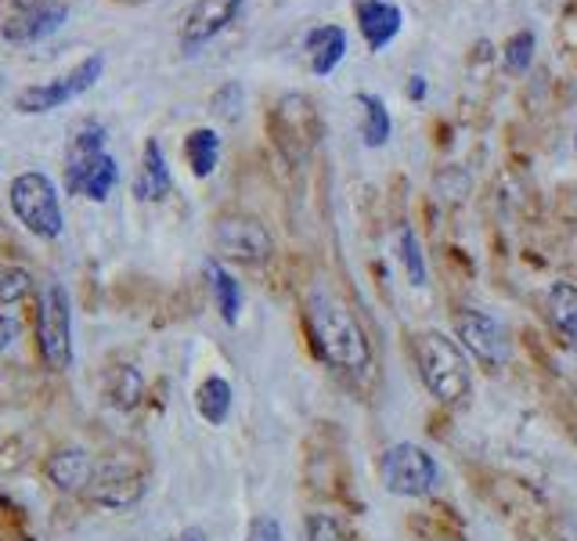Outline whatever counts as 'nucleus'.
Listing matches in <instances>:
<instances>
[{
    "label": "nucleus",
    "instance_id": "nucleus-1",
    "mask_svg": "<svg viewBox=\"0 0 577 541\" xmlns=\"http://www.w3.org/2000/svg\"><path fill=\"white\" fill-rule=\"evenodd\" d=\"M308 325L314 347L339 372H364L372 364V344L361 322L333 289L314 286L308 297Z\"/></svg>",
    "mask_w": 577,
    "mask_h": 541
},
{
    "label": "nucleus",
    "instance_id": "nucleus-2",
    "mask_svg": "<svg viewBox=\"0 0 577 541\" xmlns=\"http://www.w3.org/2000/svg\"><path fill=\"white\" fill-rule=\"evenodd\" d=\"M416 364L422 386L441 405H462L473 394V364H469L466 347L441 328L416 336Z\"/></svg>",
    "mask_w": 577,
    "mask_h": 541
},
{
    "label": "nucleus",
    "instance_id": "nucleus-3",
    "mask_svg": "<svg viewBox=\"0 0 577 541\" xmlns=\"http://www.w3.org/2000/svg\"><path fill=\"white\" fill-rule=\"evenodd\" d=\"M267 131H271V141H275V148L281 152V159L300 167V163H308L311 152L317 148V141L325 134V123L311 94L289 91V94H281L275 101V109H271Z\"/></svg>",
    "mask_w": 577,
    "mask_h": 541
},
{
    "label": "nucleus",
    "instance_id": "nucleus-4",
    "mask_svg": "<svg viewBox=\"0 0 577 541\" xmlns=\"http://www.w3.org/2000/svg\"><path fill=\"white\" fill-rule=\"evenodd\" d=\"M8 203H11V214L19 217V225L29 235H37V239H44V242H51L62 235V228H65L62 203H58V188L47 173H40V170L19 173L8 188Z\"/></svg>",
    "mask_w": 577,
    "mask_h": 541
},
{
    "label": "nucleus",
    "instance_id": "nucleus-5",
    "mask_svg": "<svg viewBox=\"0 0 577 541\" xmlns=\"http://www.w3.org/2000/svg\"><path fill=\"white\" fill-rule=\"evenodd\" d=\"M383 488L397 498H430L441 488V466L422 444L397 441L380 458Z\"/></svg>",
    "mask_w": 577,
    "mask_h": 541
},
{
    "label": "nucleus",
    "instance_id": "nucleus-6",
    "mask_svg": "<svg viewBox=\"0 0 577 541\" xmlns=\"http://www.w3.org/2000/svg\"><path fill=\"white\" fill-rule=\"evenodd\" d=\"M37 350L51 372H65L73 364V300L58 281L44 289L37 303Z\"/></svg>",
    "mask_w": 577,
    "mask_h": 541
},
{
    "label": "nucleus",
    "instance_id": "nucleus-7",
    "mask_svg": "<svg viewBox=\"0 0 577 541\" xmlns=\"http://www.w3.org/2000/svg\"><path fill=\"white\" fill-rule=\"evenodd\" d=\"M101 73H105V58L91 55V58H84V62H76L69 73L47 80V84H33L26 91H19L15 94V109L26 112V116L29 112L33 116L51 112V109H58V105L73 101V98H80V94H87L101 80Z\"/></svg>",
    "mask_w": 577,
    "mask_h": 541
},
{
    "label": "nucleus",
    "instance_id": "nucleus-8",
    "mask_svg": "<svg viewBox=\"0 0 577 541\" xmlns=\"http://www.w3.org/2000/svg\"><path fill=\"white\" fill-rule=\"evenodd\" d=\"M214 245L220 256L239 264H267L271 253H275V239L264 228V220L245 217V214H231L220 217L214 228Z\"/></svg>",
    "mask_w": 577,
    "mask_h": 541
},
{
    "label": "nucleus",
    "instance_id": "nucleus-9",
    "mask_svg": "<svg viewBox=\"0 0 577 541\" xmlns=\"http://www.w3.org/2000/svg\"><path fill=\"white\" fill-rule=\"evenodd\" d=\"M455 339L466 347V354H473L480 364H498L509 361V339H505V328L494 322L484 311H455Z\"/></svg>",
    "mask_w": 577,
    "mask_h": 541
},
{
    "label": "nucleus",
    "instance_id": "nucleus-10",
    "mask_svg": "<svg viewBox=\"0 0 577 541\" xmlns=\"http://www.w3.org/2000/svg\"><path fill=\"white\" fill-rule=\"evenodd\" d=\"M145 473L134 466H101V469H94V477H91V484L84 488V498L91 505H98V509H112V513H120V509H134V505L145 498Z\"/></svg>",
    "mask_w": 577,
    "mask_h": 541
},
{
    "label": "nucleus",
    "instance_id": "nucleus-11",
    "mask_svg": "<svg viewBox=\"0 0 577 541\" xmlns=\"http://www.w3.org/2000/svg\"><path fill=\"white\" fill-rule=\"evenodd\" d=\"M245 0H195L188 8V15L181 22V47L188 55H195L199 47H206L214 37H220L231 26L235 15L242 11Z\"/></svg>",
    "mask_w": 577,
    "mask_h": 541
},
{
    "label": "nucleus",
    "instance_id": "nucleus-12",
    "mask_svg": "<svg viewBox=\"0 0 577 541\" xmlns=\"http://www.w3.org/2000/svg\"><path fill=\"white\" fill-rule=\"evenodd\" d=\"M354 19L369 51H383L400 33V22H405L400 8L390 4V0H354Z\"/></svg>",
    "mask_w": 577,
    "mask_h": 541
},
{
    "label": "nucleus",
    "instance_id": "nucleus-13",
    "mask_svg": "<svg viewBox=\"0 0 577 541\" xmlns=\"http://www.w3.org/2000/svg\"><path fill=\"white\" fill-rule=\"evenodd\" d=\"M105 137H109V131H105V123H98V120L80 123L73 137H69V156H65V188L69 192L76 188L80 173H84L105 152Z\"/></svg>",
    "mask_w": 577,
    "mask_h": 541
},
{
    "label": "nucleus",
    "instance_id": "nucleus-14",
    "mask_svg": "<svg viewBox=\"0 0 577 541\" xmlns=\"http://www.w3.org/2000/svg\"><path fill=\"white\" fill-rule=\"evenodd\" d=\"M44 477L47 484L58 488V491H84L94 477V466H91V455L84 448H58L51 458L44 462Z\"/></svg>",
    "mask_w": 577,
    "mask_h": 541
},
{
    "label": "nucleus",
    "instance_id": "nucleus-15",
    "mask_svg": "<svg viewBox=\"0 0 577 541\" xmlns=\"http://www.w3.org/2000/svg\"><path fill=\"white\" fill-rule=\"evenodd\" d=\"M173 192V178L167 167V156H163V145L156 137L145 141V156H141V173L134 184V195L145 199V203H163Z\"/></svg>",
    "mask_w": 577,
    "mask_h": 541
},
{
    "label": "nucleus",
    "instance_id": "nucleus-16",
    "mask_svg": "<svg viewBox=\"0 0 577 541\" xmlns=\"http://www.w3.org/2000/svg\"><path fill=\"white\" fill-rule=\"evenodd\" d=\"M65 15H69L65 4L26 11V15H15V19L4 22V37L11 44H33V40H40V37H51V33L65 22Z\"/></svg>",
    "mask_w": 577,
    "mask_h": 541
},
{
    "label": "nucleus",
    "instance_id": "nucleus-17",
    "mask_svg": "<svg viewBox=\"0 0 577 541\" xmlns=\"http://www.w3.org/2000/svg\"><path fill=\"white\" fill-rule=\"evenodd\" d=\"M303 47H308V58H311V73L328 76L347 55V33L339 26H317L308 33Z\"/></svg>",
    "mask_w": 577,
    "mask_h": 541
},
{
    "label": "nucleus",
    "instance_id": "nucleus-18",
    "mask_svg": "<svg viewBox=\"0 0 577 541\" xmlns=\"http://www.w3.org/2000/svg\"><path fill=\"white\" fill-rule=\"evenodd\" d=\"M203 275L209 281V292H214V303H217V311L224 317V325H239V314H242V286H239V278H235L220 261H206Z\"/></svg>",
    "mask_w": 577,
    "mask_h": 541
},
{
    "label": "nucleus",
    "instance_id": "nucleus-19",
    "mask_svg": "<svg viewBox=\"0 0 577 541\" xmlns=\"http://www.w3.org/2000/svg\"><path fill=\"white\" fill-rule=\"evenodd\" d=\"M105 401L116 411H134L145 401V380H141L134 364H112L105 372Z\"/></svg>",
    "mask_w": 577,
    "mask_h": 541
},
{
    "label": "nucleus",
    "instance_id": "nucleus-20",
    "mask_svg": "<svg viewBox=\"0 0 577 541\" xmlns=\"http://www.w3.org/2000/svg\"><path fill=\"white\" fill-rule=\"evenodd\" d=\"M549 317L556 333L567 339V347L577 354V286L574 281H556L549 289Z\"/></svg>",
    "mask_w": 577,
    "mask_h": 541
},
{
    "label": "nucleus",
    "instance_id": "nucleus-21",
    "mask_svg": "<svg viewBox=\"0 0 577 541\" xmlns=\"http://www.w3.org/2000/svg\"><path fill=\"white\" fill-rule=\"evenodd\" d=\"M231 405H235V390L224 375H209V380H203V386L195 390V408L209 426H224L231 416Z\"/></svg>",
    "mask_w": 577,
    "mask_h": 541
},
{
    "label": "nucleus",
    "instance_id": "nucleus-22",
    "mask_svg": "<svg viewBox=\"0 0 577 541\" xmlns=\"http://www.w3.org/2000/svg\"><path fill=\"white\" fill-rule=\"evenodd\" d=\"M116 181H120V163H116V156H109V152H101V156L80 173L73 195H87L91 203H105V199L112 195Z\"/></svg>",
    "mask_w": 577,
    "mask_h": 541
},
{
    "label": "nucleus",
    "instance_id": "nucleus-23",
    "mask_svg": "<svg viewBox=\"0 0 577 541\" xmlns=\"http://www.w3.org/2000/svg\"><path fill=\"white\" fill-rule=\"evenodd\" d=\"M184 159L195 178H209L220 163V134L209 131V127H195V131L184 137Z\"/></svg>",
    "mask_w": 577,
    "mask_h": 541
},
{
    "label": "nucleus",
    "instance_id": "nucleus-24",
    "mask_svg": "<svg viewBox=\"0 0 577 541\" xmlns=\"http://www.w3.org/2000/svg\"><path fill=\"white\" fill-rule=\"evenodd\" d=\"M358 105L364 112V123H361V137L369 148H383L386 141H390L394 134V120H390V109H386V101L380 98V94H369L361 91L358 94Z\"/></svg>",
    "mask_w": 577,
    "mask_h": 541
},
{
    "label": "nucleus",
    "instance_id": "nucleus-25",
    "mask_svg": "<svg viewBox=\"0 0 577 541\" xmlns=\"http://www.w3.org/2000/svg\"><path fill=\"white\" fill-rule=\"evenodd\" d=\"M397 256H400V267H405L411 286L416 289L426 286L430 270H426V256H422V242H419L416 228H408V225L397 228Z\"/></svg>",
    "mask_w": 577,
    "mask_h": 541
},
{
    "label": "nucleus",
    "instance_id": "nucleus-26",
    "mask_svg": "<svg viewBox=\"0 0 577 541\" xmlns=\"http://www.w3.org/2000/svg\"><path fill=\"white\" fill-rule=\"evenodd\" d=\"M534 47H538V37H534L531 29L513 33V37L505 40V47H502L505 73H509V76H524L527 69H531V62H534Z\"/></svg>",
    "mask_w": 577,
    "mask_h": 541
},
{
    "label": "nucleus",
    "instance_id": "nucleus-27",
    "mask_svg": "<svg viewBox=\"0 0 577 541\" xmlns=\"http://www.w3.org/2000/svg\"><path fill=\"white\" fill-rule=\"evenodd\" d=\"M33 292V278L26 267L0 270V303H22Z\"/></svg>",
    "mask_w": 577,
    "mask_h": 541
},
{
    "label": "nucleus",
    "instance_id": "nucleus-28",
    "mask_svg": "<svg viewBox=\"0 0 577 541\" xmlns=\"http://www.w3.org/2000/svg\"><path fill=\"white\" fill-rule=\"evenodd\" d=\"M29 466V441L26 437H4L0 441V477L22 473Z\"/></svg>",
    "mask_w": 577,
    "mask_h": 541
},
{
    "label": "nucleus",
    "instance_id": "nucleus-29",
    "mask_svg": "<svg viewBox=\"0 0 577 541\" xmlns=\"http://www.w3.org/2000/svg\"><path fill=\"white\" fill-rule=\"evenodd\" d=\"M209 109H214V116H220V120L235 123L242 116V87L239 84H224L214 98H209Z\"/></svg>",
    "mask_w": 577,
    "mask_h": 541
},
{
    "label": "nucleus",
    "instance_id": "nucleus-30",
    "mask_svg": "<svg viewBox=\"0 0 577 541\" xmlns=\"http://www.w3.org/2000/svg\"><path fill=\"white\" fill-rule=\"evenodd\" d=\"M26 527H29L26 509L0 495V538H22L26 534Z\"/></svg>",
    "mask_w": 577,
    "mask_h": 541
},
{
    "label": "nucleus",
    "instance_id": "nucleus-31",
    "mask_svg": "<svg viewBox=\"0 0 577 541\" xmlns=\"http://www.w3.org/2000/svg\"><path fill=\"white\" fill-rule=\"evenodd\" d=\"M303 541H344V531H339L336 516L311 513L308 520H303Z\"/></svg>",
    "mask_w": 577,
    "mask_h": 541
},
{
    "label": "nucleus",
    "instance_id": "nucleus-32",
    "mask_svg": "<svg viewBox=\"0 0 577 541\" xmlns=\"http://www.w3.org/2000/svg\"><path fill=\"white\" fill-rule=\"evenodd\" d=\"M245 541H286V531H281V524L275 516H253Z\"/></svg>",
    "mask_w": 577,
    "mask_h": 541
},
{
    "label": "nucleus",
    "instance_id": "nucleus-33",
    "mask_svg": "<svg viewBox=\"0 0 577 541\" xmlns=\"http://www.w3.org/2000/svg\"><path fill=\"white\" fill-rule=\"evenodd\" d=\"M560 33H563V44H567L570 51H577V0H574V4H567V11H563Z\"/></svg>",
    "mask_w": 577,
    "mask_h": 541
},
{
    "label": "nucleus",
    "instance_id": "nucleus-34",
    "mask_svg": "<svg viewBox=\"0 0 577 541\" xmlns=\"http://www.w3.org/2000/svg\"><path fill=\"white\" fill-rule=\"evenodd\" d=\"M19 339V322L11 314H0V350H8Z\"/></svg>",
    "mask_w": 577,
    "mask_h": 541
},
{
    "label": "nucleus",
    "instance_id": "nucleus-35",
    "mask_svg": "<svg viewBox=\"0 0 577 541\" xmlns=\"http://www.w3.org/2000/svg\"><path fill=\"white\" fill-rule=\"evenodd\" d=\"M556 531H560V541H577V513L560 516Z\"/></svg>",
    "mask_w": 577,
    "mask_h": 541
},
{
    "label": "nucleus",
    "instance_id": "nucleus-36",
    "mask_svg": "<svg viewBox=\"0 0 577 541\" xmlns=\"http://www.w3.org/2000/svg\"><path fill=\"white\" fill-rule=\"evenodd\" d=\"M15 4V11L19 15H26V11H40V8H51V4H58V0H11Z\"/></svg>",
    "mask_w": 577,
    "mask_h": 541
},
{
    "label": "nucleus",
    "instance_id": "nucleus-37",
    "mask_svg": "<svg viewBox=\"0 0 577 541\" xmlns=\"http://www.w3.org/2000/svg\"><path fill=\"white\" fill-rule=\"evenodd\" d=\"M167 541H209V534L203 531V527H184L181 534H173V538H167Z\"/></svg>",
    "mask_w": 577,
    "mask_h": 541
},
{
    "label": "nucleus",
    "instance_id": "nucleus-38",
    "mask_svg": "<svg viewBox=\"0 0 577 541\" xmlns=\"http://www.w3.org/2000/svg\"><path fill=\"white\" fill-rule=\"evenodd\" d=\"M408 98H411V101H422V98H426V80H422V76H411Z\"/></svg>",
    "mask_w": 577,
    "mask_h": 541
},
{
    "label": "nucleus",
    "instance_id": "nucleus-39",
    "mask_svg": "<svg viewBox=\"0 0 577 541\" xmlns=\"http://www.w3.org/2000/svg\"><path fill=\"white\" fill-rule=\"evenodd\" d=\"M574 156H577V131H574Z\"/></svg>",
    "mask_w": 577,
    "mask_h": 541
}]
</instances>
